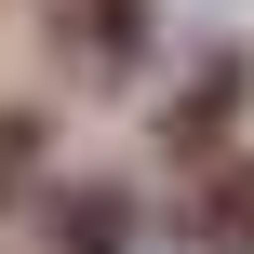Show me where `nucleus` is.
Masks as SVG:
<instances>
[{"instance_id":"nucleus-4","label":"nucleus","mask_w":254,"mask_h":254,"mask_svg":"<svg viewBox=\"0 0 254 254\" xmlns=\"http://www.w3.org/2000/svg\"><path fill=\"white\" fill-rule=\"evenodd\" d=\"M40 147V121H0V201H13V161Z\"/></svg>"},{"instance_id":"nucleus-1","label":"nucleus","mask_w":254,"mask_h":254,"mask_svg":"<svg viewBox=\"0 0 254 254\" xmlns=\"http://www.w3.org/2000/svg\"><path fill=\"white\" fill-rule=\"evenodd\" d=\"M134 241V214H121V201H107V188H94V201H67V214H54V254H121Z\"/></svg>"},{"instance_id":"nucleus-3","label":"nucleus","mask_w":254,"mask_h":254,"mask_svg":"<svg viewBox=\"0 0 254 254\" xmlns=\"http://www.w3.org/2000/svg\"><path fill=\"white\" fill-rule=\"evenodd\" d=\"M201 228H214V241H254V174H228V188L201 201Z\"/></svg>"},{"instance_id":"nucleus-2","label":"nucleus","mask_w":254,"mask_h":254,"mask_svg":"<svg viewBox=\"0 0 254 254\" xmlns=\"http://www.w3.org/2000/svg\"><path fill=\"white\" fill-rule=\"evenodd\" d=\"M134 40H147L134 0H80V54H94V67H134Z\"/></svg>"}]
</instances>
